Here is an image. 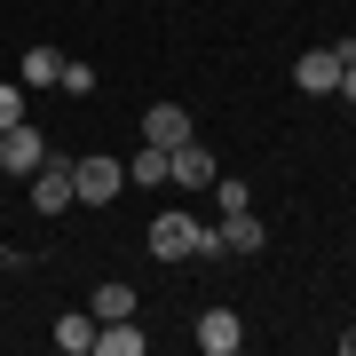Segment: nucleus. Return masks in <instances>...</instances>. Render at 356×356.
Here are the masks:
<instances>
[{"label": "nucleus", "instance_id": "obj_8", "mask_svg": "<svg viewBox=\"0 0 356 356\" xmlns=\"http://www.w3.org/2000/svg\"><path fill=\"white\" fill-rule=\"evenodd\" d=\"M143 143H166V151L191 143V111H182V103H151V111H143Z\"/></svg>", "mask_w": 356, "mask_h": 356}, {"label": "nucleus", "instance_id": "obj_7", "mask_svg": "<svg viewBox=\"0 0 356 356\" xmlns=\"http://www.w3.org/2000/svg\"><path fill=\"white\" fill-rule=\"evenodd\" d=\"M269 245V229L254 222V206H229L222 214V254H261Z\"/></svg>", "mask_w": 356, "mask_h": 356}, {"label": "nucleus", "instance_id": "obj_14", "mask_svg": "<svg viewBox=\"0 0 356 356\" xmlns=\"http://www.w3.org/2000/svg\"><path fill=\"white\" fill-rule=\"evenodd\" d=\"M56 72H64L56 48H24V79H32V88H56Z\"/></svg>", "mask_w": 356, "mask_h": 356}, {"label": "nucleus", "instance_id": "obj_15", "mask_svg": "<svg viewBox=\"0 0 356 356\" xmlns=\"http://www.w3.org/2000/svg\"><path fill=\"white\" fill-rule=\"evenodd\" d=\"M56 88H64V95H95V64H79V56H64V72H56Z\"/></svg>", "mask_w": 356, "mask_h": 356}, {"label": "nucleus", "instance_id": "obj_13", "mask_svg": "<svg viewBox=\"0 0 356 356\" xmlns=\"http://www.w3.org/2000/svg\"><path fill=\"white\" fill-rule=\"evenodd\" d=\"M56 348H64V356H88L95 348V309H88V317H56Z\"/></svg>", "mask_w": 356, "mask_h": 356}, {"label": "nucleus", "instance_id": "obj_6", "mask_svg": "<svg viewBox=\"0 0 356 356\" xmlns=\"http://www.w3.org/2000/svg\"><path fill=\"white\" fill-rule=\"evenodd\" d=\"M198 348H206V356H238V348H245L238 309H206V317H198Z\"/></svg>", "mask_w": 356, "mask_h": 356}, {"label": "nucleus", "instance_id": "obj_4", "mask_svg": "<svg viewBox=\"0 0 356 356\" xmlns=\"http://www.w3.org/2000/svg\"><path fill=\"white\" fill-rule=\"evenodd\" d=\"M214 151H206V143H175V151H166V182H182V191H214Z\"/></svg>", "mask_w": 356, "mask_h": 356}, {"label": "nucleus", "instance_id": "obj_5", "mask_svg": "<svg viewBox=\"0 0 356 356\" xmlns=\"http://www.w3.org/2000/svg\"><path fill=\"white\" fill-rule=\"evenodd\" d=\"M72 191H79V206L119 198V159H72Z\"/></svg>", "mask_w": 356, "mask_h": 356}, {"label": "nucleus", "instance_id": "obj_16", "mask_svg": "<svg viewBox=\"0 0 356 356\" xmlns=\"http://www.w3.org/2000/svg\"><path fill=\"white\" fill-rule=\"evenodd\" d=\"M214 206L229 214V206H245V182H229V175H214Z\"/></svg>", "mask_w": 356, "mask_h": 356}, {"label": "nucleus", "instance_id": "obj_10", "mask_svg": "<svg viewBox=\"0 0 356 356\" xmlns=\"http://www.w3.org/2000/svg\"><path fill=\"white\" fill-rule=\"evenodd\" d=\"M88 309H95V325H111V317H135V285H127V277H103Z\"/></svg>", "mask_w": 356, "mask_h": 356}, {"label": "nucleus", "instance_id": "obj_12", "mask_svg": "<svg viewBox=\"0 0 356 356\" xmlns=\"http://www.w3.org/2000/svg\"><path fill=\"white\" fill-rule=\"evenodd\" d=\"M127 175H135V191H159L166 182V143H143V151L127 159Z\"/></svg>", "mask_w": 356, "mask_h": 356}, {"label": "nucleus", "instance_id": "obj_17", "mask_svg": "<svg viewBox=\"0 0 356 356\" xmlns=\"http://www.w3.org/2000/svg\"><path fill=\"white\" fill-rule=\"evenodd\" d=\"M16 119H24V95H16V88H0V127H16Z\"/></svg>", "mask_w": 356, "mask_h": 356}, {"label": "nucleus", "instance_id": "obj_18", "mask_svg": "<svg viewBox=\"0 0 356 356\" xmlns=\"http://www.w3.org/2000/svg\"><path fill=\"white\" fill-rule=\"evenodd\" d=\"M341 95L356 103V56H348V64H341Z\"/></svg>", "mask_w": 356, "mask_h": 356}, {"label": "nucleus", "instance_id": "obj_9", "mask_svg": "<svg viewBox=\"0 0 356 356\" xmlns=\"http://www.w3.org/2000/svg\"><path fill=\"white\" fill-rule=\"evenodd\" d=\"M293 88H309V95H332V88H341V56H332V48H309L301 64H293Z\"/></svg>", "mask_w": 356, "mask_h": 356}, {"label": "nucleus", "instance_id": "obj_3", "mask_svg": "<svg viewBox=\"0 0 356 356\" xmlns=\"http://www.w3.org/2000/svg\"><path fill=\"white\" fill-rule=\"evenodd\" d=\"M64 206H79V191H72V159L48 151V166L32 175V214H64Z\"/></svg>", "mask_w": 356, "mask_h": 356}, {"label": "nucleus", "instance_id": "obj_2", "mask_svg": "<svg viewBox=\"0 0 356 356\" xmlns=\"http://www.w3.org/2000/svg\"><path fill=\"white\" fill-rule=\"evenodd\" d=\"M0 166H8V175H40V166H48V135L24 127V119L0 127Z\"/></svg>", "mask_w": 356, "mask_h": 356}, {"label": "nucleus", "instance_id": "obj_11", "mask_svg": "<svg viewBox=\"0 0 356 356\" xmlns=\"http://www.w3.org/2000/svg\"><path fill=\"white\" fill-rule=\"evenodd\" d=\"M95 356H143V332L127 317H111V325H95Z\"/></svg>", "mask_w": 356, "mask_h": 356}, {"label": "nucleus", "instance_id": "obj_1", "mask_svg": "<svg viewBox=\"0 0 356 356\" xmlns=\"http://www.w3.org/2000/svg\"><path fill=\"white\" fill-rule=\"evenodd\" d=\"M198 238H206V222H191V214H159L151 222V254L159 261H198Z\"/></svg>", "mask_w": 356, "mask_h": 356}]
</instances>
